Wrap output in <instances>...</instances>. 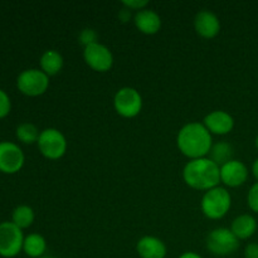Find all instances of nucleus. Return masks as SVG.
<instances>
[{
	"label": "nucleus",
	"instance_id": "nucleus-1",
	"mask_svg": "<svg viewBox=\"0 0 258 258\" xmlns=\"http://www.w3.org/2000/svg\"><path fill=\"white\" fill-rule=\"evenodd\" d=\"M176 145L180 153L190 160L207 158L213 146V138L203 123L189 122L179 130Z\"/></svg>",
	"mask_w": 258,
	"mask_h": 258
},
{
	"label": "nucleus",
	"instance_id": "nucleus-2",
	"mask_svg": "<svg viewBox=\"0 0 258 258\" xmlns=\"http://www.w3.org/2000/svg\"><path fill=\"white\" fill-rule=\"evenodd\" d=\"M183 179L190 188L208 191L221 183V166L217 165L208 156L193 159L184 166Z\"/></svg>",
	"mask_w": 258,
	"mask_h": 258
},
{
	"label": "nucleus",
	"instance_id": "nucleus-3",
	"mask_svg": "<svg viewBox=\"0 0 258 258\" xmlns=\"http://www.w3.org/2000/svg\"><path fill=\"white\" fill-rule=\"evenodd\" d=\"M232 207L231 193L224 186H216L203 194L201 208L209 219H222L227 216Z\"/></svg>",
	"mask_w": 258,
	"mask_h": 258
},
{
	"label": "nucleus",
	"instance_id": "nucleus-4",
	"mask_svg": "<svg viewBox=\"0 0 258 258\" xmlns=\"http://www.w3.org/2000/svg\"><path fill=\"white\" fill-rule=\"evenodd\" d=\"M37 145L44 158L49 160H58L64 156L68 144L62 131L54 127H48L40 131Z\"/></svg>",
	"mask_w": 258,
	"mask_h": 258
},
{
	"label": "nucleus",
	"instance_id": "nucleus-5",
	"mask_svg": "<svg viewBox=\"0 0 258 258\" xmlns=\"http://www.w3.org/2000/svg\"><path fill=\"white\" fill-rule=\"evenodd\" d=\"M17 87L20 93L28 97H38L47 92L49 87V77L42 70L28 68L18 76Z\"/></svg>",
	"mask_w": 258,
	"mask_h": 258
},
{
	"label": "nucleus",
	"instance_id": "nucleus-6",
	"mask_svg": "<svg viewBox=\"0 0 258 258\" xmlns=\"http://www.w3.org/2000/svg\"><path fill=\"white\" fill-rule=\"evenodd\" d=\"M207 249L214 256H229L239 247V239L231 231V228H216L207 237Z\"/></svg>",
	"mask_w": 258,
	"mask_h": 258
},
{
	"label": "nucleus",
	"instance_id": "nucleus-7",
	"mask_svg": "<svg viewBox=\"0 0 258 258\" xmlns=\"http://www.w3.org/2000/svg\"><path fill=\"white\" fill-rule=\"evenodd\" d=\"M113 107L122 117H136L143 110V97L136 88L126 86L116 92L113 97Z\"/></svg>",
	"mask_w": 258,
	"mask_h": 258
},
{
	"label": "nucleus",
	"instance_id": "nucleus-8",
	"mask_svg": "<svg viewBox=\"0 0 258 258\" xmlns=\"http://www.w3.org/2000/svg\"><path fill=\"white\" fill-rule=\"evenodd\" d=\"M24 234L12 221L0 223V256L4 258L17 257L23 251Z\"/></svg>",
	"mask_w": 258,
	"mask_h": 258
},
{
	"label": "nucleus",
	"instance_id": "nucleus-9",
	"mask_svg": "<svg viewBox=\"0 0 258 258\" xmlns=\"http://www.w3.org/2000/svg\"><path fill=\"white\" fill-rule=\"evenodd\" d=\"M86 64L96 72H107L113 66V54L107 45L97 42L83 49Z\"/></svg>",
	"mask_w": 258,
	"mask_h": 258
},
{
	"label": "nucleus",
	"instance_id": "nucleus-10",
	"mask_svg": "<svg viewBox=\"0 0 258 258\" xmlns=\"http://www.w3.org/2000/svg\"><path fill=\"white\" fill-rule=\"evenodd\" d=\"M25 163L24 151L12 141L0 143V171L4 174H17Z\"/></svg>",
	"mask_w": 258,
	"mask_h": 258
},
{
	"label": "nucleus",
	"instance_id": "nucleus-11",
	"mask_svg": "<svg viewBox=\"0 0 258 258\" xmlns=\"http://www.w3.org/2000/svg\"><path fill=\"white\" fill-rule=\"evenodd\" d=\"M248 175L249 171L246 164L237 159H233L221 166V181L229 188L243 185L248 179Z\"/></svg>",
	"mask_w": 258,
	"mask_h": 258
},
{
	"label": "nucleus",
	"instance_id": "nucleus-12",
	"mask_svg": "<svg viewBox=\"0 0 258 258\" xmlns=\"http://www.w3.org/2000/svg\"><path fill=\"white\" fill-rule=\"evenodd\" d=\"M203 125L212 135H228L234 127V118L227 111L216 110L204 117Z\"/></svg>",
	"mask_w": 258,
	"mask_h": 258
},
{
	"label": "nucleus",
	"instance_id": "nucleus-13",
	"mask_svg": "<svg viewBox=\"0 0 258 258\" xmlns=\"http://www.w3.org/2000/svg\"><path fill=\"white\" fill-rule=\"evenodd\" d=\"M194 28L202 38L213 39L221 32V22L211 10H201L194 18Z\"/></svg>",
	"mask_w": 258,
	"mask_h": 258
},
{
	"label": "nucleus",
	"instance_id": "nucleus-14",
	"mask_svg": "<svg viewBox=\"0 0 258 258\" xmlns=\"http://www.w3.org/2000/svg\"><path fill=\"white\" fill-rule=\"evenodd\" d=\"M136 252L140 258H165L166 244L155 236H144L136 243Z\"/></svg>",
	"mask_w": 258,
	"mask_h": 258
},
{
	"label": "nucleus",
	"instance_id": "nucleus-15",
	"mask_svg": "<svg viewBox=\"0 0 258 258\" xmlns=\"http://www.w3.org/2000/svg\"><path fill=\"white\" fill-rule=\"evenodd\" d=\"M134 23L136 28L141 33L148 35L156 34L161 28V18L155 10L151 9H143L140 12H136L134 17Z\"/></svg>",
	"mask_w": 258,
	"mask_h": 258
},
{
	"label": "nucleus",
	"instance_id": "nucleus-16",
	"mask_svg": "<svg viewBox=\"0 0 258 258\" xmlns=\"http://www.w3.org/2000/svg\"><path fill=\"white\" fill-rule=\"evenodd\" d=\"M231 231L239 241L251 238L257 231L256 218L251 214H241L233 219L231 224Z\"/></svg>",
	"mask_w": 258,
	"mask_h": 258
},
{
	"label": "nucleus",
	"instance_id": "nucleus-17",
	"mask_svg": "<svg viewBox=\"0 0 258 258\" xmlns=\"http://www.w3.org/2000/svg\"><path fill=\"white\" fill-rule=\"evenodd\" d=\"M40 70L50 77V76H55L62 71L63 64H64V59H63L62 54L55 49H48L42 54L39 60Z\"/></svg>",
	"mask_w": 258,
	"mask_h": 258
},
{
	"label": "nucleus",
	"instance_id": "nucleus-18",
	"mask_svg": "<svg viewBox=\"0 0 258 258\" xmlns=\"http://www.w3.org/2000/svg\"><path fill=\"white\" fill-rule=\"evenodd\" d=\"M47 251V241L39 233H30L24 238L23 252L30 258H40Z\"/></svg>",
	"mask_w": 258,
	"mask_h": 258
},
{
	"label": "nucleus",
	"instance_id": "nucleus-19",
	"mask_svg": "<svg viewBox=\"0 0 258 258\" xmlns=\"http://www.w3.org/2000/svg\"><path fill=\"white\" fill-rule=\"evenodd\" d=\"M234 148L227 141H219V143L213 144L209 153V159L213 160L218 166L224 165L228 161L233 160Z\"/></svg>",
	"mask_w": 258,
	"mask_h": 258
},
{
	"label": "nucleus",
	"instance_id": "nucleus-20",
	"mask_svg": "<svg viewBox=\"0 0 258 258\" xmlns=\"http://www.w3.org/2000/svg\"><path fill=\"white\" fill-rule=\"evenodd\" d=\"M35 214L34 211H33L32 207L25 206V204H22V206H18L17 208L13 211L12 213V222L23 231V229H27L34 223Z\"/></svg>",
	"mask_w": 258,
	"mask_h": 258
},
{
	"label": "nucleus",
	"instance_id": "nucleus-21",
	"mask_svg": "<svg viewBox=\"0 0 258 258\" xmlns=\"http://www.w3.org/2000/svg\"><path fill=\"white\" fill-rule=\"evenodd\" d=\"M39 130L37 126L32 122H23L15 130V136L20 143L25 144V145H32V144L38 143L39 139Z\"/></svg>",
	"mask_w": 258,
	"mask_h": 258
},
{
	"label": "nucleus",
	"instance_id": "nucleus-22",
	"mask_svg": "<svg viewBox=\"0 0 258 258\" xmlns=\"http://www.w3.org/2000/svg\"><path fill=\"white\" fill-rule=\"evenodd\" d=\"M97 32H96L95 29H91V28H85V29L80 33V37H78V40H80V43L83 47H87V45L93 44V43H97Z\"/></svg>",
	"mask_w": 258,
	"mask_h": 258
},
{
	"label": "nucleus",
	"instance_id": "nucleus-23",
	"mask_svg": "<svg viewBox=\"0 0 258 258\" xmlns=\"http://www.w3.org/2000/svg\"><path fill=\"white\" fill-rule=\"evenodd\" d=\"M12 111V100L4 90L0 88V120L5 118Z\"/></svg>",
	"mask_w": 258,
	"mask_h": 258
},
{
	"label": "nucleus",
	"instance_id": "nucleus-24",
	"mask_svg": "<svg viewBox=\"0 0 258 258\" xmlns=\"http://www.w3.org/2000/svg\"><path fill=\"white\" fill-rule=\"evenodd\" d=\"M247 204L252 212L258 213V181L249 188L248 194H247Z\"/></svg>",
	"mask_w": 258,
	"mask_h": 258
},
{
	"label": "nucleus",
	"instance_id": "nucleus-25",
	"mask_svg": "<svg viewBox=\"0 0 258 258\" xmlns=\"http://www.w3.org/2000/svg\"><path fill=\"white\" fill-rule=\"evenodd\" d=\"M122 5L130 10H138V12H140V10L146 9V7L149 5V2L148 0H125V2H122Z\"/></svg>",
	"mask_w": 258,
	"mask_h": 258
},
{
	"label": "nucleus",
	"instance_id": "nucleus-26",
	"mask_svg": "<svg viewBox=\"0 0 258 258\" xmlns=\"http://www.w3.org/2000/svg\"><path fill=\"white\" fill-rule=\"evenodd\" d=\"M244 258H258V243H248L244 248Z\"/></svg>",
	"mask_w": 258,
	"mask_h": 258
},
{
	"label": "nucleus",
	"instance_id": "nucleus-27",
	"mask_svg": "<svg viewBox=\"0 0 258 258\" xmlns=\"http://www.w3.org/2000/svg\"><path fill=\"white\" fill-rule=\"evenodd\" d=\"M118 18H120L121 22H128L131 18V10L127 9V8H123V9L120 10V13H118Z\"/></svg>",
	"mask_w": 258,
	"mask_h": 258
},
{
	"label": "nucleus",
	"instance_id": "nucleus-28",
	"mask_svg": "<svg viewBox=\"0 0 258 258\" xmlns=\"http://www.w3.org/2000/svg\"><path fill=\"white\" fill-rule=\"evenodd\" d=\"M178 258H203V257H202L201 254L197 253V252L188 251V252H184V253L180 254Z\"/></svg>",
	"mask_w": 258,
	"mask_h": 258
},
{
	"label": "nucleus",
	"instance_id": "nucleus-29",
	"mask_svg": "<svg viewBox=\"0 0 258 258\" xmlns=\"http://www.w3.org/2000/svg\"><path fill=\"white\" fill-rule=\"evenodd\" d=\"M252 175H253L254 178H256V180L258 181V158L253 161V164H252Z\"/></svg>",
	"mask_w": 258,
	"mask_h": 258
},
{
	"label": "nucleus",
	"instance_id": "nucleus-30",
	"mask_svg": "<svg viewBox=\"0 0 258 258\" xmlns=\"http://www.w3.org/2000/svg\"><path fill=\"white\" fill-rule=\"evenodd\" d=\"M254 144H256V148L258 149V134H257V136H256V141H254Z\"/></svg>",
	"mask_w": 258,
	"mask_h": 258
},
{
	"label": "nucleus",
	"instance_id": "nucleus-31",
	"mask_svg": "<svg viewBox=\"0 0 258 258\" xmlns=\"http://www.w3.org/2000/svg\"><path fill=\"white\" fill-rule=\"evenodd\" d=\"M40 258H57V257H54V256H45V254H44V256L40 257Z\"/></svg>",
	"mask_w": 258,
	"mask_h": 258
}]
</instances>
